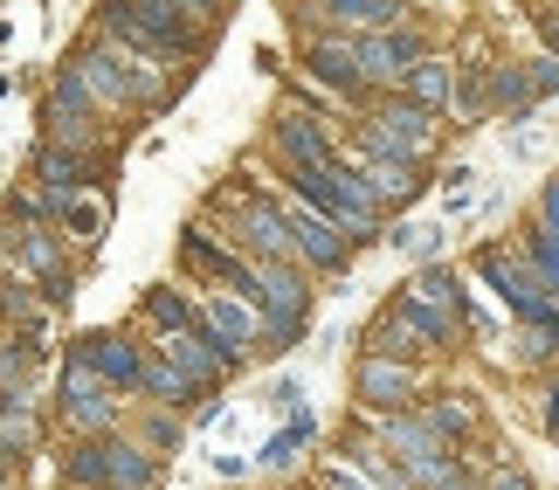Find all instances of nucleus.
Wrapping results in <instances>:
<instances>
[{"label":"nucleus","mask_w":559,"mask_h":490,"mask_svg":"<svg viewBox=\"0 0 559 490\" xmlns=\"http://www.w3.org/2000/svg\"><path fill=\"white\" fill-rule=\"evenodd\" d=\"M91 359H97V367H104V373H111V380H132V373H139V359H132V352H124V346H118V338H91Z\"/></svg>","instance_id":"1"},{"label":"nucleus","mask_w":559,"mask_h":490,"mask_svg":"<svg viewBox=\"0 0 559 490\" xmlns=\"http://www.w3.org/2000/svg\"><path fill=\"white\" fill-rule=\"evenodd\" d=\"M297 236H305V249L318 255V263H338V242H332L325 222H297Z\"/></svg>","instance_id":"2"},{"label":"nucleus","mask_w":559,"mask_h":490,"mask_svg":"<svg viewBox=\"0 0 559 490\" xmlns=\"http://www.w3.org/2000/svg\"><path fill=\"white\" fill-rule=\"evenodd\" d=\"M394 62H407L401 41H373V49H367V70H373V76H394Z\"/></svg>","instance_id":"3"},{"label":"nucleus","mask_w":559,"mask_h":490,"mask_svg":"<svg viewBox=\"0 0 559 490\" xmlns=\"http://www.w3.org/2000/svg\"><path fill=\"white\" fill-rule=\"evenodd\" d=\"M41 174H49V187H76V180H83V166H76L70 153H49V159H41Z\"/></svg>","instance_id":"4"},{"label":"nucleus","mask_w":559,"mask_h":490,"mask_svg":"<svg viewBox=\"0 0 559 490\" xmlns=\"http://www.w3.org/2000/svg\"><path fill=\"white\" fill-rule=\"evenodd\" d=\"M214 332H222V338H242V332H249V318L235 311V304H214Z\"/></svg>","instance_id":"5"},{"label":"nucleus","mask_w":559,"mask_h":490,"mask_svg":"<svg viewBox=\"0 0 559 490\" xmlns=\"http://www.w3.org/2000/svg\"><path fill=\"white\" fill-rule=\"evenodd\" d=\"M346 14H386V0H338Z\"/></svg>","instance_id":"6"}]
</instances>
